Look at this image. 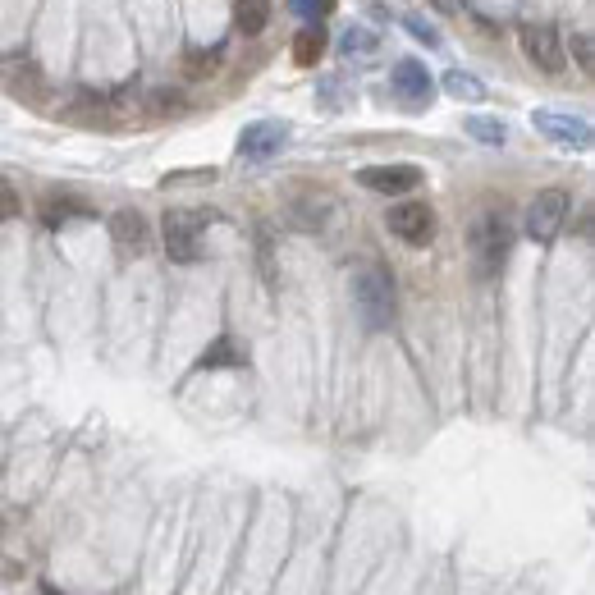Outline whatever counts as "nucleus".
Instances as JSON below:
<instances>
[{"instance_id":"obj_2","label":"nucleus","mask_w":595,"mask_h":595,"mask_svg":"<svg viewBox=\"0 0 595 595\" xmlns=\"http://www.w3.org/2000/svg\"><path fill=\"white\" fill-rule=\"evenodd\" d=\"M353 307L367 330H385L394 321V275L380 261H362L353 271Z\"/></svg>"},{"instance_id":"obj_21","label":"nucleus","mask_w":595,"mask_h":595,"mask_svg":"<svg viewBox=\"0 0 595 595\" xmlns=\"http://www.w3.org/2000/svg\"><path fill=\"white\" fill-rule=\"evenodd\" d=\"M573 60H577V69H582V74H591V65H595L591 33H577V37H573Z\"/></svg>"},{"instance_id":"obj_18","label":"nucleus","mask_w":595,"mask_h":595,"mask_svg":"<svg viewBox=\"0 0 595 595\" xmlns=\"http://www.w3.org/2000/svg\"><path fill=\"white\" fill-rule=\"evenodd\" d=\"M467 133H472L476 142H486V147L504 142V124H499V119H467Z\"/></svg>"},{"instance_id":"obj_5","label":"nucleus","mask_w":595,"mask_h":595,"mask_svg":"<svg viewBox=\"0 0 595 595\" xmlns=\"http://www.w3.org/2000/svg\"><path fill=\"white\" fill-rule=\"evenodd\" d=\"M518 46L541 74H563V65H568V51H563V37L554 33V23H522Z\"/></svg>"},{"instance_id":"obj_13","label":"nucleus","mask_w":595,"mask_h":595,"mask_svg":"<svg viewBox=\"0 0 595 595\" xmlns=\"http://www.w3.org/2000/svg\"><path fill=\"white\" fill-rule=\"evenodd\" d=\"M234 23L243 37H261L271 23V0H234Z\"/></svg>"},{"instance_id":"obj_24","label":"nucleus","mask_w":595,"mask_h":595,"mask_svg":"<svg viewBox=\"0 0 595 595\" xmlns=\"http://www.w3.org/2000/svg\"><path fill=\"white\" fill-rule=\"evenodd\" d=\"M431 5H435L440 14H458V10H463V0H431Z\"/></svg>"},{"instance_id":"obj_14","label":"nucleus","mask_w":595,"mask_h":595,"mask_svg":"<svg viewBox=\"0 0 595 595\" xmlns=\"http://www.w3.org/2000/svg\"><path fill=\"white\" fill-rule=\"evenodd\" d=\"M243 362H248V353H243L234 339H216V344L197 357V367H202V371H211V367H243Z\"/></svg>"},{"instance_id":"obj_16","label":"nucleus","mask_w":595,"mask_h":595,"mask_svg":"<svg viewBox=\"0 0 595 595\" xmlns=\"http://www.w3.org/2000/svg\"><path fill=\"white\" fill-rule=\"evenodd\" d=\"M321 46H325V33L321 28H303V33L293 37V60L303 69H312L316 60H321Z\"/></svg>"},{"instance_id":"obj_8","label":"nucleus","mask_w":595,"mask_h":595,"mask_svg":"<svg viewBox=\"0 0 595 595\" xmlns=\"http://www.w3.org/2000/svg\"><path fill=\"white\" fill-rule=\"evenodd\" d=\"M531 124L545 133L550 142H559V147H573V152H586L591 147V124L577 115H559V110H536L531 115Z\"/></svg>"},{"instance_id":"obj_4","label":"nucleus","mask_w":595,"mask_h":595,"mask_svg":"<svg viewBox=\"0 0 595 595\" xmlns=\"http://www.w3.org/2000/svg\"><path fill=\"white\" fill-rule=\"evenodd\" d=\"M568 216H573V197L563 193V188H541V193L527 202V216H522V229H527L531 243H554V238L563 234V225H568Z\"/></svg>"},{"instance_id":"obj_15","label":"nucleus","mask_w":595,"mask_h":595,"mask_svg":"<svg viewBox=\"0 0 595 595\" xmlns=\"http://www.w3.org/2000/svg\"><path fill=\"white\" fill-rule=\"evenodd\" d=\"M444 92L458 97V101H481L486 97V83L472 78V74H463V69H449V74H444Z\"/></svg>"},{"instance_id":"obj_6","label":"nucleus","mask_w":595,"mask_h":595,"mask_svg":"<svg viewBox=\"0 0 595 595\" xmlns=\"http://www.w3.org/2000/svg\"><path fill=\"white\" fill-rule=\"evenodd\" d=\"M385 225H390V234L403 238L408 248H426L435 234V211L426 202H394Z\"/></svg>"},{"instance_id":"obj_11","label":"nucleus","mask_w":595,"mask_h":595,"mask_svg":"<svg viewBox=\"0 0 595 595\" xmlns=\"http://www.w3.org/2000/svg\"><path fill=\"white\" fill-rule=\"evenodd\" d=\"M394 87H399L408 101H426L431 97V74H426L422 60H399V65H394Z\"/></svg>"},{"instance_id":"obj_22","label":"nucleus","mask_w":595,"mask_h":595,"mask_svg":"<svg viewBox=\"0 0 595 595\" xmlns=\"http://www.w3.org/2000/svg\"><path fill=\"white\" fill-rule=\"evenodd\" d=\"M216 55H220V51H193V60H188V74H193V78H202V74H211V69H216V65H220Z\"/></svg>"},{"instance_id":"obj_19","label":"nucleus","mask_w":595,"mask_h":595,"mask_svg":"<svg viewBox=\"0 0 595 595\" xmlns=\"http://www.w3.org/2000/svg\"><path fill=\"white\" fill-rule=\"evenodd\" d=\"M339 46H344V55H371L376 51V33H367V28H348Z\"/></svg>"},{"instance_id":"obj_7","label":"nucleus","mask_w":595,"mask_h":595,"mask_svg":"<svg viewBox=\"0 0 595 595\" xmlns=\"http://www.w3.org/2000/svg\"><path fill=\"white\" fill-rule=\"evenodd\" d=\"M357 184L380 197H408L412 188H422V170L417 165H367L357 174Z\"/></svg>"},{"instance_id":"obj_20","label":"nucleus","mask_w":595,"mask_h":595,"mask_svg":"<svg viewBox=\"0 0 595 595\" xmlns=\"http://www.w3.org/2000/svg\"><path fill=\"white\" fill-rule=\"evenodd\" d=\"M23 211V197H19V188L10 184V179H0V225L5 220H14Z\"/></svg>"},{"instance_id":"obj_17","label":"nucleus","mask_w":595,"mask_h":595,"mask_svg":"<svg viewBox=\"0 0 595 595\" xmlns=\"http://www.w3.org/2000/svg\"><path fill=\"white\" fill-rule=\"evenodd\" d=\"M325 216H330V197H325V193L307 197V202H293V220H298L303 229H321Z\"/></svg>"},{"instance_id":"obj_23","label":"nucleus","mask_w":595,"mask_h":595,"mask_svg":"<svg viewBox=\"0 0 595 595\" xmlns=\"http://www.w3.org/2000/svg\"><path fill=\"white\" fill-rule=\"evenodd\" d=\"M403 28H408V33L417 37V42H426V46H440V33H435V28H426L422 19H403Z\"/></svg>"},{"instance_id":"obj_9","label":"nucleus","mask_w":595,"mask_h":595,"mask_svg":"<svg viewBox=\"0 0 595 595\" xmlns=\"http://www.w3.org/2000/svg\"><path fill=\"white\" fill-rule=\"evenodd\" d=\"M284 142H289V124L261 119V124H248V129H243V138H238V156H243V161H271V156H280Z\"/></svg>"},{"instance_id":"obj_3","label":"nucleus","mask_w":595,"mask_h":595,"mask_svg":"<svg viewBox=\"0 0 595 595\" xmlns=\"http://www.w3.org/2000/svg\"><path fill=\"white\" fill-rule=\"evenodd\" d=\"M202 234H206V211H188V206H174L161 220V238H165V257L179 261V266H193L202 257Z\"/></svg>"},{"instance_id":"obj_10","label":"nucleus","mask_w":595,"mask_h":595,"mask_svg":"<svg viewBox=\"0 0 595 595\" xmlns=\"http://www.w3.org/2000/svg\"><path fill=\"white\" fill-rule=\"evenodd\" d=\"M110 238H115V248L124 252V257H142V252L152 248V225H147L142 211L124 206V211L110 216Z\"/></svg>"},{"instance_id":"obj_12","label":"nucleus","mask_w":595,"mask_h":595,"mask_svg":"<svg viewBox=\"0 0 595 595\" xmlns=\"http://www.w3.org/2000/svg\"><path fill=\"white\" fill-rule=\"evenodd\" d=\"M42 220L51 229H60V225H69V220H78V216H92V206L87 202H78V197H65V193H51V197H42Z\"/></svg>"},{"instance_id":"obj_1","label":"nucleus","mask_w":595,"mask_h":595,"mask_svg":"<svg viewBox=\"0 0 595 595\" xmlns=\"http://www.w3.org/2000/svg\"><path fill=\"white\" fill-rule=\"evenodd\" d=\"M467 252H472V275L476 280H495L504 271V261L513 252V225L504 211H481L467 229Z\"/></svg>"}]
</instances>
